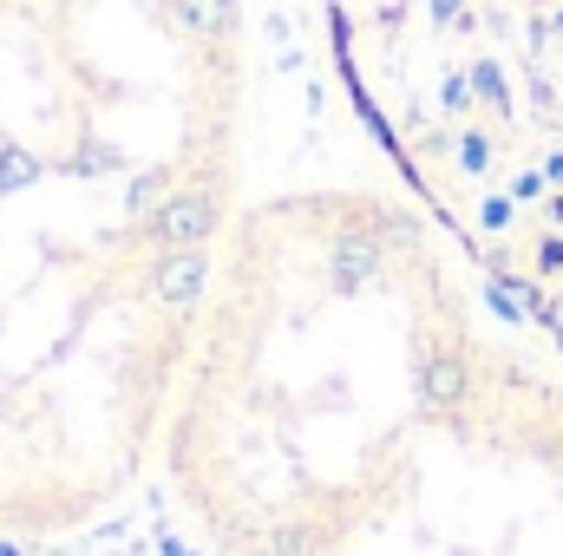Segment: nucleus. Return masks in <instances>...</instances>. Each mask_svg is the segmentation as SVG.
<instances>
[{
    "instance_id": "1",
    "label": "nucleus",
    "mask_w": 563,
    "mask_h": 556,
    "mask_svg": "<svg viewBox=\"0 0 563 556\" xmlns=\"http://www.w3.org/2000/svg\"><path fill=\"white\" fill-rule=\"evenodd\" d=\"M230 223V197L223 184H177L151 216H144V236H151V256L157 249H210Z\"/></svg>"
},
{
    "instance_id": "2",
    "label": "nucleus",
    "mask_w": 563,
    "mask_h": 556,
    "mask_svg": "<svg viewBox=\"0 0 563 556\" xmlns=\"http://www.w3.org/2000/svg\"><path fill=\"white\" fill-rule=\"evenodd\" d=\"M394 256L400 249L380 236V223H341L321 249V276H328L334 294H367V288H380L394 276Z\"/></svg>"
},
{
    "instance_id": "3",
    "label": "nucleus",
    "mask_w": 563,
    "mask_h": 556,
    "mask_svg": "<svg viewBox=\"0 0 563 556\" xmlns=\"http://www.w3.org/2000/svg\"><path fill=\"white\" fill-rule=\"evenodd\" d=\"M210 276H217L210 249H157L151 269H144V301L164 308V314H184L210 294Z\"/></svg>"
},
{
    "instance_id": "4",
    "label": "nucleus",
    "mask_w": 563,
    "mask_h": 556,
    "mask_svg": "<svg viewBox=\"0 0 563 556\" xmlns=\"http://www.w3.org/2000/svg\"><path fill=\"white\" fill-rule=\"evenodd\" d=\"M164 13H170V26L184 40H203V46L236 40V26H243V7L236 0H164Z\"/></svg>"
},
{
    "instance_id": "5",
    "label": "nucleus",
    "mask_w": 563,
    "mask_h": 556,
    "mask_svg": "<svg viewBox=\"0 0 563 556\" xmlns=\"http://www.w3.org/2000/svg\"><path fill=\"white\" fill-rule=\"evenodd\" d=\"M170 190H177V184H170V170L157 164V170H144L139 184H132V197H125V210H132V216H151V210H157V203H164Z\"/></svg>"
},
{
    "instance_id": "6",
    "label": "nucleus",
    "mask_w": 563,
    "mask_h": 556,
    "mask_svg": "<svg viewBox=\"0 0 563 556\" xmlns=\"http://www.w3.org/2000/svg\"><path fill=\"white\" fill-rule=\"evenodd\" d=\"M40 164L26 157V151H13V144H0V190H13V184H26Z\"/></svg>"
}]
</instances>
